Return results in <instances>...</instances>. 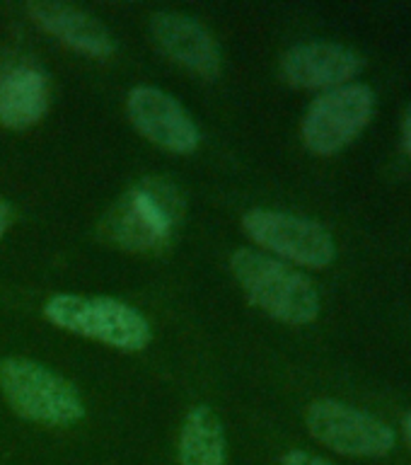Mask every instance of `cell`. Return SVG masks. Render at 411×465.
Listing matches in <instances>:
<instances>
[{"mask_svg": "<svg viewBox=\"0 0 411 465\" xmlns=\"http://www.w3.org/2000/svg\"><path fill=\"white\" fill-rule=\"evenodd\" d=\"M0 392L22 420L42 427H71L85 417L80 392L65 378L29 359L0 361Z\"/></svg>", "mask_w": 411, "mask_h": 465, "instance_id": "3", "label": "cell"}, {"mask_svg": "<svg viewBox=\"0 0 411 465\" xmlns=\"http://www.w3.org/2000/svg\"><path fill=\"white\" fill-rule=\"evenodd\" d=\"M376 112V94L363 83L327 90L305 112L303 143L315 155H334L361 136Z\"/></svg>", "mask_w": 411, "mask_h": 465, "instance_id": "5", "label": "cell"}, {"mask_svg": "<svg viewBox=\"0 0 411 465\" xmlns=\"http://www.w3.org/2000/svg\"><path fill=\"white\" fill-rule=\"evenodd\" d=\"M402 143H405V151L411 155V107L406 109L405 119H402Z\"/></svg>", "mask_w": 411, "mask_h": 465, "instance_id": "15", "label": "cell"}, {"mask_svg": "<svg viewBox=\"0 0 411 465\" xmlns=\"http://www.w3.org/2000/svg\"><path fill=\"white\" fill-rule=\"evenodd\" d=\"M184 213L180 189L167 180H143L114 203L102 221V235L129 252L158 250Z\"/></svg>", "mask_w": 411, "mask_h": 465, "instance_id": "2", "label": "cell"}, {"mask_svg": "<svg viewBox=\"0 0 411 465\" xmlns=\"http://www.w3.org/2000/svg\"><path fill=\"white\" fill-rule=\"evenodd\" d=\"M27 13L44 32H49L58 42L80 54L93 58H109L114 54V39L104 25L80 7L39 0V3H29Z\"/></svg>", "mask_w": 411, "mask_h": 465, "instance_id": "11", "label": "cell"}, {"mask_svg": "<svg viewBox=\"0 0 411 465\" xmlns=\"http://www.w3.org/2000/svg\"><path fill=\"white\" fill-rule=\"evenodd\" d=\"M242 228L257 245L300 267L325 269L337 257L332 232L310 218L283 211L252 209L242 218Z\"/></svg>", "mask_w": 411, "mask_h": 465, "instance_id": "7", "label": "cell"}, {"mask_svg": "<svg viewBox=\"0 0 411 465\" xmlns=\"http://www.w3.org/2000/svg\"><path fill=\"white\" fill-rule=\"evenodd\" d=\"M230 269L247 298L286 325H310L319 315V293L305 274L286 262L254 250H238Z\"/></svg>", "mask_w": 411, "mask_h": 465, "instance_id": "1", "label": "cell"}, {"mask_svg": "<svg viewBox=\"0 0 411 465\" xmlns=\"http://www.w3.org/2000/svg\"><path fill=\"white\" fill-rule=\"evenodd\" d=\"M51 100L49 78L36 68L20 65L0 75V126L27 129L46 114Z\"/></svg>", "mask_w": 411, "mask_h": 465, "instance_id": "12", "label": "cell"}, {"mask_svg": "<svg viewBox=\"0 0 411 465\" xmlns=\"http://www.w3.org/2000/svg\"><path fill=\"white\" fill-rule=\"evenodd\" d=\"M126 112L131 124L151 143L180 155L199 148L201 141L199 126L172 94L162 93L158 87H133L126 102Z\"/></svg>", "mask_w": 411, "mask_h": 465, "instance_id": "8", "label": "cell"}, {"mask_svg": "<svg viewBox=\"0 0 411 465\" xmlns=\"http://www.w3.org/2000/svg\"><path fill=\"white\" fill-rule=\"evenodd\" d=\"M363 56L344 44H296L281 58L283 80L300 90H334L348 85L363 71Z\"/></svg>", "mask_w": 411, "mask_h": 465, "instance_id": "9", "label": "cell"}, {"mask_svg": "<svg viewBox=\"0 0 411 465\" xmlns=\"http://www.w3.org/2000/svg\"><path fill=\"white\" fill-rule=\"evenodd\" d=\"M44 315L65 332L97 340L129 354L148 347L152 334L148 320L136 308L107 296H54L44 305Z\"/></svg>", "mask_w": 411, "mask_h": 465, "instance_id": "4", "label": "cell"}, {"mask_svg": "<svg viewBox=\"0 0 411 465\" xmlns=\"http://www.w3.org/2000/svg\"><path fill=\"white\" fill-rule=\"evenodd\" d=\"M7 225H10V206L0 199V240L5 235Z\"/></svg>", "mask_w": 411, "mask_h": 465, "instance_id": "16", "label": "cell"}, {"mask_svg": "<svg viewBox=\"0 0 411 465\" xmlns=\"http://www.w3.org/2000/svg\"><path fill=\"white\" fill-rule=\"evenodd\" d=\"M402 434H405L406 443H409V446H411V412L406 414L405 420H402Z\"/></svg>", "mask_w": 411, "mask_h": 465, "instance_id": "17", "label": "cell"}, {"mask_svg": "<svg viewBox=\"0 0 411 465\" xmlns=\"http://www.w3.org/2000/svg\"><path fill=\"white\" fill-rule=\"evenodd\" d=\"M281 465H334L332 460H327V458H319L315 453H308V450H289L286 456H283Z\"/></svg>", "mask_w": 411, "mask_h": 465, "instance_id": "14", "label": "cell"}, {"mask_svg": "<svg viewBox=\"0 0 411 465\" xmlns=\"http://www.w3.org/2000/svg\"><path fill=\"white\" fill-rule=\"evenodd\" d=\"M152 42L158 49L177 61L180 65L199 73L203 78H218L220 75V49L210 32L187 15L158 13L151 20Z\"/></svg>", "mask_w": 411, "mask_h": 465, "instance_id": "10", "label": "cell"}, {"mask_svg": "<svg viewBox=\"0 0 411 465\" xmlns=\"http://www.w3.org/2000/svg\"><path fill=\"white\" fill-rule=\"evenodd\" d=\"M305 424L315 441L341 456L380 458L397 443L390 424L339 400H315L305 412Z\"/></svg>", "mask_w": 411, "mask_h": 465, "instance_id": "6", "label": "cell"}, {"mask_svg": "<svg viewBox=\"0 0 411 465\" xmlns=\"http://www.w3.org/2000/svg\"><path fill=\"white\" fill-rule=\"evenodd\" d=\"M223 421L210 407H194L180 434V465H225Z\"/></svg>", "mask_w": 411, "mask_h": 465, "instance_id": "13", "label": "cell"}]
</instances>
